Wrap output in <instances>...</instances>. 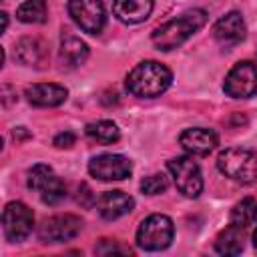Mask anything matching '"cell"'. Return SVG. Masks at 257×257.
I'll return each mask as SVG.
<instances>
[{
  "label": "cell",
  "instance_id": "1",
  "mask_svg": "<svg viewBox=\"0 0 257 257\" xmlns=\"http://www.w3.org/2000/svg\"><path fill=\"white\" fill-rule=\"evenodd\" d=\"M171 82L173 74L165 64L157 60H145L128 72L126 90L139 98H157L171 86Z\"/></svg>",
  "mask_w": 257,
  "mask_h": 257
},
{
  "label": "cell",
  "instance_id": "2",
  "mask_svg": "<svg viewBox=\"0 0 257 257\" xmlns=\"http://www.w3.org/2000/svg\"><path fill=\"white\" fill-rule=\"evenodd\" d=\"M205 22H207V14L203 10H189L179 18H173L161 24L159 28H155L151 40L159 50H173L181 46L193 32L203 28Z\"/></svg>",
  "mask_w": 257,
  "mask_h": 257
},
{
  "label": "cell",
  "instance_id": "3",
  "mask_svg": "<svg viewBox=\"0 0 257 257\" xmlns=\"http://www.w3.org/2000/svg\"><path fill=\"white\" fill-rule=\"evenodd\" d=\"M217 167L231 181L243 185L257 181V155L249 149H225L217 157Z\"/></svg>",
  "mask_w": 257,
  "mask_h": 257
},
{
  "label": "cell",
  "instance_id": "4",
  "mask_svg": "<svg viewBox=\"0 0 257 257\" xmlns=\"http://www.w3.org/2000/svg\"><path fill=\"white\" fill-rule=\"evenodd\" d=\"M173 235H175L173 221L167 215L155 213L141 223L137 231V245L145 251H161L171 245Z\"/></svg>",
  "mask_w": 257,
  "mask_h": 257
},
{
  "label": "cell",
  "instance_id": "5",
  "mask_svg": "<svg viewBox=\"0 0 257 257\" xmlns=\"http://www.w3.org/2000/svg\"><path fill=\"white\" fill-rule=\"evenodd\" d=\"M167 169L179 189V193H183L185 197H199L203 191V175L199 165L191 159V157H177L171 159L167 163Z\"/></svg>",
  "mask_w": 257,
  "mask_h": 257
},
{
  "label": "cell",
  "instance_id": "6",
  "mask_svg": "<svg viewBox=\"0 0 257 257\" xmlns=\"http://www.w3.org/2000/svg\"><path fill=\"white\" fill-rule=\"evenodd\" d=\"M28 187L40 193L46 205H56L66 197V185L48 165H34L28 171Z\"/></svg>",
  "mask_w": 257,
  "mask_h": 257
},
{
  "label": "cell",
  "instance_id": "7",
  "mask_svg": "<svg viewBox=\"0 0 257 257\" xmlns=\"http://www.w3.org/2000/svg\"><path fill=\"white\" fill-rule=\"evenodd\" d=\"M32 225H34V215L28 205L20 201H12L4 207L2 227H4V235L8 241L12 243L24 241L32 233Z\"/></svg>",
  "mask_w": 257,
  "mask_h": 257
},
{
  "label": "cell",
  "instance_id": "8",
  "mask_svg": "<svg viewBox=\"0 0 257 257\" xmlns=\"http://www.w3.org/2000/svg\"><path fill=\"white\" fill-rule=\"evenodd\" d=\"M223 88L233 98H249L257 94V64L251 60L237 62L225 76Z\"/></svg>",
  "mask_w": 257,
  "mask_h": 257
},
{
  "label": "cell",
  "instance_id": "9",
  "mask_svg": "<svg viewBox=\"0 0 257 257\" xmlns=\"http://www.w3.org/2000/svg\"><path fill=\"white\" fill-rule=\"evenodd\" d=\"M68 14L76 22V26L88 34H98L106 20L102 0H70Z\"/></svg>",
  "mask_w": 257,
  "mask_h": 257
},
{
  "label": "cell",
  "instance_id": "10",
  "mask_svg": "<svg viewBox=\"0 0 257 257\" xmlns=\"http://www.w3.org/2000/svg\"><path fill=\"white\" fill-rule=\"evenodd\" d=\"M82 229V221L76 215L64 213V215H54L42 221L38 227V237L42 243H62L74 239Z\"/></svg>",
  "mask_w": 257,
  "mask_h": 257
},
{
  "label": "cell",
  "instance_id": "11",
  "mask_svg": "<svg viewBox=\"0 0 257 257\" xmlns=\"http://www.w3.org/2000/svg\"><path fill=\"white\" fill-rule=\"evenodd\" d=\"M88 171L92 177L100 181H122L128 179L133 173V163L122 155H98L92 157L88 163Z\"/></svg>",
  "mask_w": 257,
  "mask_h": 257
},
{
  "label": "cell",
  "instance_id": "12",
  "mask_svg": "<svg viewBox=\"0 0 257 257\" xmlns=\"http://www.w3.org/2000/svg\"><path fill=\"white\" fill-rule=\"evenodd\" d=\"M245 32H247L245 20H243V16H241L239 12H229V14L221 16V18L215 22V26H213V36H215V40H217L221 46H225V48L239 44V42L245 38Z\"/></svg>",
  "mask_w": 257,
  "mask_h": 257
},
{
  "label": "cell",
  "instance_id": "13",
  "mask_svg": "<svg viewBox=\"0 0 257 257\" xmlns=\"http://www.w3.org/2000/svg\"><path fill=\"white\" fill-rule=\"evenodd\" d=\"M14 56L26 66H44L48 60V44L38 36H24L14 46Z\"/></svg>",
  "mask_w": 257,
  "mask_h": 257
},
{
  "label": "cell",
  "instance_id": "14",
  "mask_svg": "<svg viewBox=\"0 0 257 257\" xmlns=\"http://www.w3.org/2000/svg\"><path fill=\"white\" fill-rule=\"evenodd\" d=\"M179 143H181V147L189 155L205 157V155H209L217 147L219 139H217V135L211 128H201L199 126V128H187V131H183L181 137H179Z\"/></svg>",
  "mask_w": 257,
  "mask_h": 257
},
{
  "label": "cell",
  "instance_id": "15",
  "mask_svg": "<svg viewBox=\"0 0 257 257\" xmlns=\"http://www.w3.org/2000/svg\"><path fill=\"white\" fill-rule=\"evenodd\" d=\"M133 207H135L133 197L122 191H106L96 201V209H98L100 217L106 221H114V219L131 213Z\"/></svg>",
  "mask_w": 257,
  "mask_h": 257
},
{
  "label": "cell",
  "instance_id": "16",
  "mask_svg": "<svg viewBox=\"0 0 257 257\" xmlns=\"http://www.w3.org/2000/svg\"><path fill=\"white\" fill-rule=\"evenodd\" d=\"M24 94H26L30 104L48 108V106L62 104L66 100V96H68V90L64 86H60V84H54V82H38V84L28 86Z\"/></svg>",
  "mask_w": 257,
  "mask_h": 257
},
{
  "label": "cell",
  "instance_id": "17",
  "mask_svg": "<svg viewBox=\"0 0 257 257\" xmlns=\"http://www.w3.org/2000/svg\"><path fill=\"white\" fill-rule=\"evenodd\" d=\"M153 0H114L112 12L124 24H139L153 12Z\"/></svg>",
  "mask_w": 257,
  "mask_h": 257
},
{
  "label": "cell",
  "instance_id": "18",
  "mask_svg": "<svg viewBox=\"0 0 257 257\" xmlns=\"http://www.w3.org/2000/svg\"><path fill=\"white\" fill-rule=\"evenodd\" d=\"M86 58H88V46L80 38L72 34H64L60 40V62L68 68H76L84 64Z\"/></svg>",
  "mask_w": 257,
  "mask_h": 257
},
{
  "label": "cell",
  "instance_id": "19",
  "mask_svg": "<svg viewBox=\"0 0 257 257\" xmlns=\"http://www.w3.org/2000/svg\"><path fill=\"white\" fill-rule=\"evenodd\" d=\"M245 247V235L243 229L237 225H229L225 231L219 233L217 241H215V249L221 255H239Z\"/></svg>",
  "mask_w": 257,
  "mask_h": 257
},
{
  "label": "cell",
  "instance_id": "20",
  "mask_svg": "<svg viewBox=\"0 0 257 257\" xmlns=\"http://www.w3.org/2000/svg\"><path fill=\"white\" fill-rule=\"evenodd\" d=\"M231 223L245 229V227H251L257 223V201L253 197H245L241 199L233 211H231Z\"/></svg>",
  "mask_w": 257,
  "mask_h": 257
},
{
  "label": "cell",
  "instance_id": "21",
  "mask_svg": "<svg viewBox=\"0 0 257 257\" xmlns=\"http://www.w3.org/2000/svg\"><path fill=\"white\" fill-rule=\"evenodd\" d=\"M86 135L102 145H112L120 139V131L112 120H96L86 126Z\"/></svg>",
  "mask_w": 257,
  "mask_h": 257
},
{
  "label": "cell",
  "instance_id": "22",
  "mask_svg": "<svg viewBox=\"0 0 257 257\" xmlns=\"http://www.w3.org/2000/svg\"><path fill=\"white\" fill-rule=\"evenodd\" d=\"M16 18L24 24H42L46 20L44 0H24L16 10Z\"/></svg>",
  "mask_w": 257,
  "mask_h": 257
},
{
  "label": "cell",
  "instance_id": "23",
  "mask_svg": "<svg viewBox=\"0 0 257 257\" xmlns=\"http://www.w3.org/2000/svg\"><path fill=\"white\" fill-rule=\"evenodd\" d=\"M167 185H169L167 177L157 173V175H149V177H145L141 181V191L147 193V195H159V193H163L167 189Z\"/></svg>",
  "mask_w": 257,
  "mask_h": 257
},
{
  "label": "cell",
  "instance_id": "24",
  "mask_svg": "<svg viewBox=\"0 0 257 257\" xmlns=\"http://www.w3.org/2000/svg\"><path fill=\"white\" fill-rule=\"evenodd\" d=\"M74 141H76V137L70 131H64V133H58L54 137V147L56 149H70L74 145Z\"/></svg>",
  "mask_w": 257,
  "mask_h": 257
},
{
  "label": "cell",
  "instance_id": "25",
  "mask_svg": "<svg viewBox=\"0 0 257 257\" xmlns=\"http://www.w3.org/2000/svg\"><path fill=\"white\" fill-rule=\"evenodd\" d=\"M122 251H126V249H120L116 243H110L108 239H102L100 245L96 247V253H102V255H106V253H122Z\"/></svg>",
  "mask_w": 257,
  "mask_h": 257
},
{
  "label": "cell",
  "instance_id": "26",
  "mask_svg": "<svg viewBox=\"0 0 257 257\" xmlns=\"http://www.w3.org/2000/svg\"><path fill=\"white\" fill-rule=\"evenodd\" d=\"M28 137H30V135H28L22 126H18V128L14 131V139H16V141H18V139H28Z\"/></svg>",
  "mask_w": 257,
  "mask_h": 257
},
{
  "label": "cell",
  "instance_id": "27",
  "mask_svg": "<svg viewBox=\"0 0 257 257\" xmlns=\"http://www.w3.org/2000/svg\"><path fill=\"white\" fill-rule=\"evenodd\" d=\"M0 16H2V28L6 30V26H8V14H6V12H2Z\"/></svg>",
  "mask_w": 257,
  "mask_h": 257
},
{
  "label": "cell",
  "instance_id": "28",
  "mask_svg": "<svg viewBox=\"0 0 257 257\" xmlns=\"http://www.w3.org/2000/svg\"><path fill=\"white\" fill-rule=\"evenodd\" d=\"M253 247H255V249H257V229H255V231H253Z\"/></svg>",
  "mask_w": 257,
  "mask_h": 257
}]
</instances>
